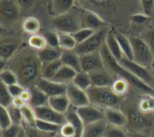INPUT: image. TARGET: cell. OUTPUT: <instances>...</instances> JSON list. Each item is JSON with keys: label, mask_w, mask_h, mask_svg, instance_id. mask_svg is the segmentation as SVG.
Here are the masks:
<instances>
[{"label": "cell", "mask_w": 154, "mask_h": 137, "mask_svg": "<svg viewBox=\"0 0 154 137\" xmlns=\"http://www.w3.org/2000/svg\"><path fill=\"white\" fill-rule=\"evenodd\" d=\"M42 66L38 54L32 52L21 55L15 61L14 70L18 78V82L24 88H31L42 78Z\"/></svg>", "instance_id": "cell-1"}, {"label": "cell", "mask_w": 154, "mask_h": 137, "mask_svg": "<svg viewBox=\"0 0 154 137\" xmlns=\"http://www.w3.org/2000/svg\"><path fill=\"white\" fill-rule=\"evenodd\" d=\"M99 51H100V53H101V55L103 57L105 65L108 69V70H110L111 72L116 74L118 77L126 79L129 82L130 85L137 88L138 89H140V90H142V91H143L145 93H152L153 88L150 87L149 85H147L146 83L142 81L140 79L135 77L129 70L125 69L119 63V61H116V59L110 52V51H109L106 42L103 43V45L101 46Z\"/></svg>", "instance_id": "cell-2"}, {"label": "cell", "mask_w": 154, "mask_h": 137, "mask_svg": "<svg viewBox=\"0 0 154 137\" xmlns=\"http://www.w3.org/2000/svg\"><path fill=\"white\" fill-rule=\"evenodd\" d=\"M90 103L102 108H118L122 102L120 96L116 95L111 87H94L87 90Z\"/></svg>", "instance_id": "cell-3"}, {"label": "cell", "mask_w": 154, "mask_h": 137, "mask_svg": "<svg viewBox=\"0 0 154 137\" xmlns=\"http://www.w3.org/2000/svg\"><path fill=\"white\" fill-rule=\"evenodd\" d=\"M131 42L134 51V61L145 68H150L154 59V53L148 44L143 38L139 37L132 38Z\"/></svg>", "instance_id": "cell-4"}, {"label": "cell", "mask_w": 154, "mask_h": 137, "mask_svg": "<svg viewBox=\"0 0 154 137\" xmlns=\"http://www.w3.org/2000/svg\"><path fill=\"white\" fill-rule=\"evenodd\" d=\"M107 33H108L106 29H100L95 32V33L92 36H90L88 40L78 44L74 49V51L79 56L99 51V49L101 48V46L106 41V37Z\"/></svg>", "instance_id": "cell-5"}, {"label": "cell", "mask_w": 154, "mask_h": 137, "mask_svg": "<svg viewBox=\"0 0 154 137\" xmlns=\"http://www.w3.org/2000/svg\"><path fill=\"white\" fill-rule=\"evenodd\" d=\"M51 23L60 33L72 34L81 29L80 19H79L76 15L69 14V12L52 18Z\"/></svg>", "instance_id": "cell-6"}, {"label": "cell", "mask_w": 154, "mask_h": 137, "mask_svg": "<svg viewBox=\"0 0 154 137\" xmlns=\"http://www.w3.org/2000/svg\"><path fill=\"white\" fill-rule=\"evenodd\" d=\"M119 63L127 70H129L132 74H134L135 77L140 79L142 81L149 85L150 87L152 86L153 83V73L152 71L149 70V68H145L137 62H135L133 60H129L126 57H123V59L119 61Z\"/></svg>", "instance_id": "cell-7"}, {"label": "cell", "mask_w": 154, "mask_h": 137, "mask_svg": "<svg viewBox=\"0 0 154 137\" xmlns=\"http://www.w3.org/2000/svg\"><path fill=\"white\" fill-rule=\"evenodd\" d=\"M21 8L16 0H0V20L3 24H12L20 17Z\"/></svg>", "instance_id": "cell-8"}, {"label": "cell", "mask_w": 154, "mask_h": 137, "mask_svg": "<svg viewBox=\"0 0 154 137\" xmlns=\"http://www.w3.org/2000/svg\"><path fill=\"white\" fill-rule=\"evenodd\" d=\"M80 64L82 71L91 73L105 69V62L100 51H93L80 56Z\"/></svg>", "instance_id": "cell-9"}, {"label": "cell", "mask_w": 154, "mask_h": 137, "mask_svg": "<svg viewBox=\"0 0 154 137\" xmlns=\"http://www.w3.org/2000/svg\"><path fill=\"white\" fill-rule=\"evenodd\" d=\"M77 111L85 126L105 119L104 108L99 107L91 103L87 106L78 107Z\"/></svg>", "instance_id": "cell-10"}, {"label": "cell", "mask_w": 154, "mask_h": 137, "mask_svg": "<svg viewBox=\"0 0 154 137\" xmlns=\"http://www.w3.org/2000/svg\"><path fill=\"white\" fill-rule=\"evenodd\" d=\"M37 119H41L43 121H47L52 124H56L59 126H62L67 122L65 114H61L52 107H51L48 104L45 106H42L34 108Z\"/></svg>", "instance_id": "cell-11"}, {"label": "cell", "mask_w": 154, "mask_h": 137, "mask_svg": "<svg viewBox=\"0 0 154 137\" xmlns=\"http://www.w3.org/2000/svg\"><path fill=\"white\" fill-rule=\"evenodd\" d=\"M66 95H67L71 106L76 108L90 104V100H89L88 92L86 90L77 87L72 82L68 84Z\"/></svg>", "instance_id": "cell-12"}, {"label": "cell", "mask_w": 154, "mask_h": 137, "mask_svg": "<svg viewBox=\"0 0 154 137\" xmlns=\"http://www.w3.org/2000/svg\"><path fill=\"white\" fill-rule=\"evenodd\" d=\"M36 86L40 88L49 97L66 94L67 88H68V85L66 84L59 83L52 79H46L43 78H41L38 80Z\"/></svg>", "instance_id": "cell-13"}, {"label": "cell", "mask_w": 154, "mask_h": 137, "mask_svg": "<svg viewBox=\"0 0 154 137\" xmlns=\"http://www.w3.org/2000/svg\"><path fill=\"white\" fill-rule=\"evenodd\" d=\"M105 119L109 125L125 127L128 125V117L123 111L118 108H104Z\"/></svg>", "instance_id": "cell-14"}, {"label": "cell", "mask_w": 154, "mask_h": 137, "mask_svg": "<svg viewBox=\"0 0 154 137\" xmlns=\"http://www.w3.org/2000/svg\"><path fill=\"white\" fill-rule=\"evenodd\" d=\"M89 74L92 81V86L94 87H111L116 80L113 72H111L110 70L107 71L105 69L91 72Z\"/></svg>", "instance_id": "cell-15"}, {"label": "cell", "mask_w": 154, "mask_h": 137, "mask_svg": "<svg viewBox=\"0 0 154 137\" xmlns=\"http://www.w3.org/2000/svg\"><path fill=\"white\" fill-rule=\"evenodd\" d=\"M60 61L63 65L75 70L77 72L82 71L80 64V56L74 50H62Z\"/></svg>", "instance_id": "cell-16"}, {"label": "cell", "mask_w": 154, "mask_h": 137, "mask_svg": "<svg viewBox=\"0 0 154 137\" xmlns=\"http://www.w3.org/2000/svg\"><path fill=\"white\" fill-rule=\"evenodd\" d=\"M108 123L106 119L86 125L81 137H104Z\"/></svg>", "instance_id": "cell-17"}, {"label": "cell", "mask_w": 154, "mask_h": 137, "mask_svg": "<svg viewBox=\"0 0 154 137\" xmlns=\"http://www.w3.org/2000/svg\"><path fill=\"white\" fill-rule=\"evenodd\" d=\"M48 105L61 114H65L71 107V104L66 94L49 97Z\"/></svg>", "instance_id": "cell-18"}, {"label": "cell", "mask_w": 154, "mask_h": 137, "mask_svg": "<svg viewBox=\"0 0 154 137\" xmlns=\"http://www.w3.org/2000/svg\"><path fill=\"white\" fill-rule=\"evenodd\" d=\"M80 24L81 28H88L96 30L99 27H101L104 24V22L102 19L96 14L92 12H85L80 16Z\"/></svg>", "instance_id": "cell-19"}, {"label": "cell", "mask_w": 154, "mask_h": 137, "mask_svg": "<svg viewBox=\"0 0 154 137\" xmlns=\"http://www.w3.org/2000/svg\"><path fill=\"white\" fill-rule=\"evenodd\" d=\"M65 116H66L67 122L70 123L75 127L76 132H77V137H81L84 131L85 125L82 119L80 118L79 115L78 114L77 108L71 106L69 109L65 113Z\"/></svg>", "instance_id": "cell-20"}, {"label": "cell", "mask_w": 154, "mask_h": 137, "mask_svg": "<svg viewBox=\"0 0 154 137\" xmlns=\"http://www.w3.org/2000/svg\"><path fill=\"white\" fill-rule=\"evenodd\" d=\"M31 91V100L29 102V105L32 106L33 108L45 106L48 104L49 101V96H47L40 88H38L36 85L29 88Z\"/></svg>", "instance_id": "cell-21"}, {"label": "cell", "mask_w": 154, "mask_h": 137, "mask_svg": "<svg viewBox=\"0 0 154 137\" xmlns=\"http://www.w3.org/2000/svg\"><path fill=\"white\" fill-rule=\"evenodd\" d=\"M62 62L60 59L49 61V62H42V78L46 79H52L59 70L62 66Z\"/></svg>", "instance_id": "cell-22"}, {"label": "cell", "mask_w": 154, "mask_h": 137, "mask_svg": "<svg viewBox=\"0 0 154 137\" xmlns=\"http://www.w3.org/2000/svg\"><path fill=\"white\" fill-rule=\"evenodd\" d=\"M78 72L68 67V66H65V65H62L61 68L59 70V71L57 72V74L55 75V77L52 79V80L56 81V82H59V83H62V84H69L73 81L76 74Z\"/></svg>", "instance_id": "cell-23"}, {"label": "cell", "mask_w": 154, "mask_h": 137, "mask_svg": "<svg viewBox=\"0 0 154 137\" xmlns=\"http://www.w3.org/2000/svg\"><path fill=\"white\" fill-rule=\"evenodd\" d=\"M105 42H106L110 52L112 53V55L116 59L117 61H120L125 55H124L123 51L120 47V44L116 39V34H114L113 33H108L106 37Z\"/></svg>", "instance_id": "cell-24"}, {"label": "cell", "mask_w": 154, "mask_h": 137, "mask_svg": "<svg viewBox=\"0 0 154 137\" xmlns=\"http://www.w3.org/2000/svg\"><path fill=\"white\" fill-rule=\"evenodd\" d=\"M144 114H143L139 109H132L129 111L127 117H128V125H130L134 130H139L143 127H145L147 125L146 119L144 117Z\"/></svg>", "instance_id": "cell-25"}, {"label": "cell", "mask_w": 154, "mask_h": 137, "mask_svg": "<svg viewBox=\"0 0 154 137\" xmlns=\"http://www.w3.org/2000/svg\"><path fill=\"white\" fill-rule=\"evenodd\" d=\"M62 50L59 48H52L50 46L45 47L41 51H37V54L42 62H49L60 59Z\"/></svg>", "instance_id": "cell-26"}, {"label": "cell", "mask_w": 154, "mask_h": 137, "mask_svg": "<svg viewBox=\"0 0 154 137\" xmlns=\"http://www.w3.org/2000/svg\"><path fill=\"white\" fill-rule=\"evenodd\" d=\"M138 109L144 115L154 114V96L152 93H146L139 101Z\"/></svg>", "instance_id": "cell-27"}, {"label": "cell", "mask_w": 154, "mask_h": 137, "mask_svg": "<svg viewBox=\"0 0 154 137\" xmlns=\"http://www.w3.org/2000/svg\"><path fill=\"white\" fill-rule=\"evenodd\" d=\"M21 110H22L23 117V126L35 127L37 117H36L34 108L32 106H30L29 104H26L21 108Z\"/></svg>", "instance_id": "cell-28"}, {"label": "cell", "mask_w": 154, "mask_h": 137, "mask_svg": "<svg viewBox=\"0 0 154 137\" xmlns=\"http://www.w3.org/2000/svg\"><path fill=\"white\" fill-rule=\"evenodd\" d=\"M116 39H117L119 44H120V47L123 51L125 57H126L129 60L134 61V51H133L131 40H129L127 37H125L122 33H116Z\"/></svg>", "instance_id": "cell-29"}, {"label": "cell", "mask_w": 154, "mask_h": 137, "mask_svg": "<svg viewBox=\"0 0 154 137\" xmlns=\"http://www.w3.org/2000/svg\"><path fill=\"white\" fill-rule=\"evenodd\" d=\"M72 83L74 85H76L77 87H79V88H80L86 91L92 87V81H91L90 74L88 72H85V71L78 72L76 74Z\"/></svg>", "instance_id": "cell-30"}, {"label": "cell", "mask_w": 154, "mask_h": 137, "mask_svg": "<svg viewBox=\"0 0 154 137\" xmlns=\"http://www.w3.org/2000/svg\"><path fill=\"white\" fill-rule=\"evenodd\" d=\"M77 45L78 43L71 33H59V46L61 50H74Z\"/></svg>", "instance_id": "cell-31"}, {"label": "cell", "mask_w": 154, "mask_h": 137, "mask_svg": "<svg viewBox=\"0 0 154 137\" xmlns=\"http://www.w3.org/2000/svg\"><path fill=\"white\" fill-rule=\"evenodd\" d=\"M75 0H53L52 9L57 15L68 13L73 6Z\"/></svg>", "instance_id": "cell-32"}, {"label": "cell", "mask_w": 154, "mask_h": 137, "mask_svg": "<svg viewBox=\"0 0 154 137\" xmlns=\"http://www.w3.org/2000/svg\"><path fill=\"white\" fill-rule=\"evenodd\" d=\"M61 126L56 125V124H52L47 121H43L41 119H37L36 120V124H35V127L37 129H39L40 131L45 132V133H50V134H57L60 132Z\"/></svg>", "instance_id": "cell-33"}, {"label": "cell", "mask_w": 154, "mask_h": 137, "mask_svg": "<svg viewBox=\"0 0 154 137\" xmlns=\"http://www.w3.org/2000/svg\"><path fill=\"white\" fill-rule=\"evenodd\" d=\"M40 28H41L40 22L35 17H32V16L27 17L23 22V29L24 30V32L28 33L35 34L39 32Z\"/></svg>", "instance_id": "cell-34"}, {"label": "cell", "mask_w": 154, "mask_h": 137, "mask_svg": "<svg viewBox=\"0 0 154 137\" xmlns=\"http://www.w3.org/2000/svg\"><path fill=\"white\" fill-rule=\"evenodd\" d=\"M18 44L17 43H2L0 46V57L3 61H7L17 51Z\"/></svg>", "instance_id": "cell-35"}, {"label": "cell", "mask_w": 154, "mask_h": 137, "mask_svg": "<svg viewBox=\"0 0 154 137\" xmlns=\"http://www.w3.org/2000/svg\"><path fill=\"white\" fill-rule=\"evenodd\" d=\"M129 85L130 84L126 79L119 77L118 79H116V80L114 81L111 88L116 95L122 97V96L125 95V93L127 92V90L129 89Z\"/></svg>", "instance_id": "cell-36"}, {"label": "cell", "mask_w": 154, "mask_h": 137, "mask_svg": "<svg viewBox=\"0 0 154 137\" xmlns=\"http://www.w3.org/2000/svg\"><path fill=\"white\" fill-rule=\"evenodd\" d=\"M0 79H1V82L5 84L6 86H11L13 84L19 83L18 78H17L16 74L14 73V71L12 70H9V69L1 70Z\"/></svg>", "instance_id": "cell-37"}, {"label": "cell", "mask_w": 154, "mask_h": 137, "mask_svg": "<svg viewBox=\"0 0 154 137\" xmlns=\"http://www.w3.org/2000/svg\"><path fill=\"white\" fill-rule=\"evenodd\" d=\"M0 87H1L0 88V105L1 107H8L12 105V101L14 98L9 92L8 87L5 84L1 82Z\"/></svg>", "instance_id": "cell-38"}, {"label": "cell", "mask_w": 154, "mask_h": 137, "mask_svg": "<svg viewBox=\"0 0 154 137\" xmlns=\"http://www.w3.org/2000/svg\"><path fill=\"white\" fill-rule=\"evenodd\" d=\"M28 43L32 48H33L36 51H41L44 49L45 47H47V42H46L44 36L41 34H37V33L32 34L29 38Z\"/></svg>", "instance_id": "cell-39"}, {"label": "cell", "mask_w": 154, "mask_h": 137, "mask_svg": "<svg viewBox=\"0 0 154 137\" xmlns=\"http://www.w3.org/2000/svg\"><path fill=\"white\" fill-rule=\"evenodd\" d=\"M104 137H128V132L125 129V127L108 124Z\"/></svg>", "instance_id": "cell-40"}, {"label": "cell", "mask_w": 154, "mask_h": 137, "mask_svg": "<svg viewBox=\"0 0 154 137\" xmlns=\"http://www.w3.org/2000/svg\"><path fill=\"white\" fill-rule=\"evenodd\" d=\"M8 110V113L11 117L12 122L14 125H18V126H23V113L21 108L14 107V106H10L8 107H5Z\"/></svg>", "instance_id": "cell-41"}, {"label": "cell", "mask_w": 154, "mask_h": 137, "mask_svg": "<svg viewBox=\"0 0 154 137\" xmlns=\"http://www.w3.org/2000/svg\"><path fill=\"white\" fill-rule=\"evenodd\" d=\"M95 30L93 29H88V28H81L79 31H77L76 33H72L73 37L75 38L76 42L78 44L85 42L86 40H88L90 36H92L95 33Z\"/></svg>", "instance_id": "cell-42"}, {"label": "cell", "mask_w": 154, "mask_h": 137, "mask_svg": "<svg viewBox=\"0 0 154 137\" xmlns=\"http://www.w3.org/2000/svg\"><path fill=\"white\" fill-rule=\"evenodd\" d=\"M46 40L47 46L52 48H59V33L52 31H46L42 34Z\"/></svg>", "instance_id": "cell-43"}, {"label": "cell", "mask_w": 154, "mask_h": 137, "mask_svg": "<svg viewBox=\"0 0 154 137\" xmlns=\"http://www.w3.org/2000/svg\"><path fill=\"white\" fill-rule=\"evenodd\" d=\"M12 125H13V122L8 113V110L5 107H0V129L1 130L5 129Z\"/></svg>", "instance_id": "cell-44"}, {"label": "cell", "mask_w": 154, "mask_h": 137, "mask_svg": "<svg viewBox=\"0 0 154 137\" xmlns=\"http://www.w3.org/2000/svg\"><path fill=\"white\" fill-rule=\"evenodd\" d=\"M23 126L12 125L9 127L1 130V137H17L19 133L21 132Z\"/></svg>", "instance_id": "cell-45"}, {"label": "cell", "mask_w": 154, "mask_h": 137, "mask_svg": "<svg viewBox=\"0 0 154 137\" xmlns=\"http://www.w3.org/2000/svg\"><path fill=\"white\" fill-rule=\"evenodd\" d=\"M27 133L28 137H53L55 134H50V133H45L42 131H40L36 127H32V126H23Z\"/></svg>", "instance_id": "cell-46"}, {"label": "cell", "mask_w": 154, "mask_h": 137, "mask_svg": "<svg viewBox=\"0 0 154 137\" xmlns=\"http://www.w3.org/2000/svg\"><path fill=\"white\" fill-rule=\"evenodd\" d=\"M59 133L64 137H77V132L75 127L69 122H66L60 126Z\"/></svg>", "instance_id": "cell-47"}, {"label": "cell", "mask_w": 154, "mask_h": 137, "mask_svg": "<svg viewBox=\"0 0 154 137\" xmlns=\"http://www.w3.org/2000/svg\"><path fill=\"white\" fill-rule=\"evenodd\" d=\"M143 39L154 53V29H148L143 34Z\"/></svg>", "instance_id": "cell-48"}, {"label": "cell", "mask_w": 154, "mask_h": 137, "mask_svg": "<svg viewBox=\"0 0 154 137\" xmlns=\"http://www.w3.org/2000/svg\"><path fill=\"white\" fill-rule=\"evenodd\" d=\"M150 15L144 14H134L132 17H131V20L135 24H144L145 23H148L150 21Z\"/></svg>", "instance_id": "cell-49"}, {"label": "cell", "mask_w": 154, "mask_h": 137, "mask_svg": "<svg viewBox=\"0 0 154 137\" xmlns=\"http://www.w3.org/2000/svg\"><path fill=\"white\" fill-rule=\"evenodd\" d=\"M8 87V89H9V92L11 93V95L13 96V98H15V97H20L21 93L23 92V90L25 89L23 85H21L20 83H15V84H13L11 86H7Z\"/></svg>", "instance_id": "cell-50"}, {"label": "cell", "mask_w": 154, "mask_h": 137, "mask_svg": "<svg viewBox=\"0 0 154 137\" xmlns=\"http://www.w3.org/2000/svg\"><path fill=\"white\" fill-rule=\"evenodd\" d=\"M144 14L151 15L154 11V0H141Z\"/></svg>", "instance_id": "cell-51"}, {"label": "cell", "mask_w": 154, "mask_h": 137, "mask_svg": "<svg viewBox=\"0 0 154 137\" xmlns=\"http://www.w3.org/2000/svg\"><path fill=\"white\" fill-rule=\"evenodd\" d=\"M128 137H152V134L141 130H133L128 132Z\"/></svg>", "instance_id": "cell-52"}, {"label": "cell", "mask_w": 154, "mask_h": 137, "mask_svg": "<svg viewBox=\"0 0 154 137\" xmlns=\"http://www.w3.org/2000/svg\"><path fill=\"white\" fill-rule=\"evenodd\" d=\"M21 9H30L33 6L36 0H16Z\"/></svg>", "instance_id": "cell-53"}, {"label": "cell", "mask_w": 154, "mask_h": 137, "mask_svg": "<svg viewBox=\"0 0 154 137\" xmlns=\"http://www.w3.org/2000/svg\"><path fill=\"white\" fill-rule=\"evenodd\" d=\"M31 97H32L31 91H30V89H27V88H25V89L23 90V92L21 93V95H20V98H21L26 104H29V102H30V100H31Z\"/></svg>", "instance_id": "cell-54"}, {"label": "cell", "mask_w": 154, "mask_h": 137, "mask_svg": "<svg viewBox=\"0 0 154 137\" xmlns=\"http://www.w3.org/2000/svg\"><path fill=\"white\" fill-rule=\"evenodd\" d=\"M24 105H26V103L20 98V97H15L13 98V101H12V106H14V107H17V108H22Z\"/></svg>", "instance_id": "cell-55"}, {"label": "cell", "mask_w": 154, "mask_h": 137, "mask_svg": "<svg viewBox=\"0 0 154 137\" xmlns=\"http://www.w3.org/2000/svg\"><path fill=\"white\" fill-rule=\"evenodd\" d=\"M17 137H28L27 135V133H26V130H25V128L23 126V128H22V130H21V132L19 133V135H18V136Z\"/></svg>", "instance_id": "cell-56"}, {"label": "cell", "mask_w": 154, "mask_h": 137, "mask_svg": "<svg viewBox=\"0 0 154 137\" xmlns=\"http://www.w3.org/2000/svg\"><path fill=\"white\" fill-rule=\"evenodd\" d=\"M151 70L152 71V73L154 74V59H153V61H152V65H151Z\"/></svg>", "instance_id": "cell-57"}, {"label": "cell", "mask_w": 154, "mask_h": 137, "mask_svg": "<svg viewBox=\"0 0 154 137\" xmlns=\"http://www.w3.org/2000/svg\"><path fill=\"white\" fill-rule=\"evenodd\" d=\"M92 2H95V3H104V2H106V0H92Z\"/></svg>", "instance_id": "cell-58"}, {"label": "cell", "mask_w": 154, "mask_h": 137, "mask_svg": "<svg viewBox=\"0 0 154 137\" xmlns=\"http://www.w3.org/2000/svg\"><path fill=\"white\" fill-rule=\"evenodd\" d=\"M53 137H64V136H62L60 133H57V134H55V135H53Z\"/></svg>", "instance_id": "cell-59"}, {"label": "cell", "mask_w": 154, "mask_h": 137, "mask_svg": "<svg viewBox=\"0 0 154 137\" xmlns=\"http://www.w3.org/2000/svg\"><path fill=\"white\" fill-rule=\"evenodd\" d=\"M152 95L154 96V89H153V91H152Z\"/></svg>", "instance_id": "cell-60"}, {"label": "cell", "mask_w": 154, "mask_h": 137, "mask_svg": "<svg viewBox=\"0 0 154 137\" xmlns=\"http://www.w3.org/2000/svg\"><path fill=\"white\" fill-rule=\"evenodd\" d=\"M152 137H154V134H152Z\"/></svg>", "instance_id": "cell-61"}]
</instances>
